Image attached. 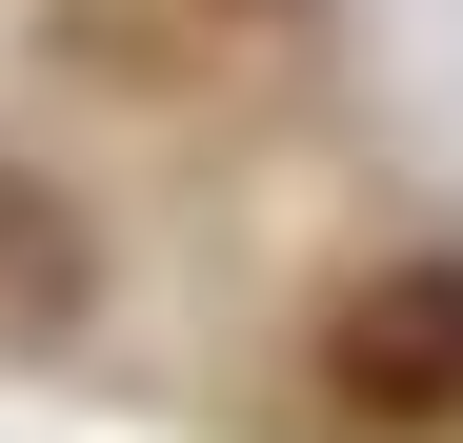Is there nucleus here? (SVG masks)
Instances as JSON below:
<instances>
[{
    "label": "nucleus",
    "mask_w": 463,
    "mask_h": 443,
    "mask_svg": "<svg viewBox=\"0 0 463 443\" xmlns=\"http://www.w3.org/2000/svg\"><path fill=\"white\" fill-rule=\"evenodd\" d=\"M323 403L363 423H463V262H383L323 303Z\"/></svg>",
    "instance_id": "f257e3e1"
},
{
    "label": "nucleus",
    "mask_w": 463,
    "mask_h": 443,
    "mask_svg": "<svg viewBox=\"0 0 463 443\" xmlns=\"http://www.w3.org/2000/svg\"><path fill=\"white\" fill-rule=\"evenodd\" d=\"M61 303H81V222L41 182H0V323H61Z\"/></svg>",
    "instance_id": "f03ea898"
}]
</instances>
